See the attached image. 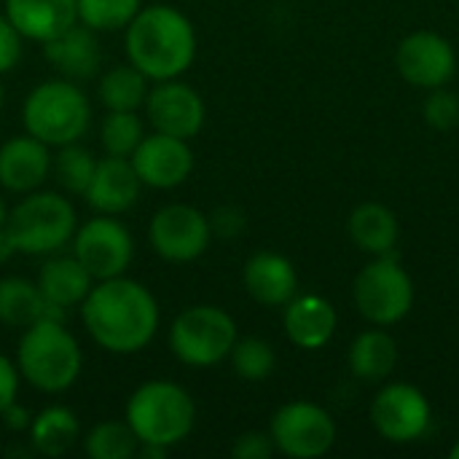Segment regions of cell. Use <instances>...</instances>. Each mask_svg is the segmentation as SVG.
Instances as JSON below:
<instances>
[{"label":"cell","instance_id":"obj_20","mask_svg":"<svg viewBox=\"0 0 459 459\" xmlns=\"http://www.w3.org/2000/svg\"><path fill=\"white\" fill-rule=\"evenodd\" d=\"M282 325L285 336L299 350H323L336 333L339 315L333 304L323 296H293L285 304Z\"/></svg>","mask_w":459,"mask_h":459},{"label":"cell","instance_id":"obj_7","mask_svg":"<svg viewBox=\"0 0 459 459\" xmlns=\"http://www.w3.org/2000/svg\"><path fill=\"white\" fill-rule=\"evenodd\" d=\"M352 299L358 312L379 328L398 325L414 307V282L393 255H374L355 277Z\"/></svg>","mask_w":459,"mask_h":459},{"label":"cell","instance_id":"obj_41","mask_svg":"<svg viewBox=\"0 0 459 459\" xmlns=\"http://www.w3.org/2000/svg\"><path fill=\"white\" fill-rule=\"evenodd\" d=\"M449 457H452V459H459V441H457V444H455V446H452V452H449Z\"/></svg>","mask_w":459,"mask_h":459},{"label":"cell","instance_id":"obj_22","mask_svg":"<svg viewBox=\"0 0 459 459\" xmlns=\"http://www.w3.org/2000/svg\"><path fill=\"white\" fill-rule=\"evenodd\" d=\"M350 239L368 255H393L401 239L398 215L382 202H363L350 212Z\"/></svg>","mask_w":459,"mask_h":459},{"label":"cell","instance_id":"obj_24","mask_svg":"<svg viewBox=\"0 0 459 459\" xmlns=\"http://www.w3.org/2000/svg\"><path fill=\"white\" fill-rule=\"evenodd\" d=\"M65 309L48 304L38 288L24 277L0 280V323L11 328H30L38 320H62Z\"/></svg>","mask_w":459,"mask_h":459},{"label":"cell","instance_id":"obj_19","mask_svg":"<svg viewBox=\"0 0 459 459\" xmlns=\"http://www.w3.org/2000/svg\"><path fill=\"white\" fill-rule=\"evenodd\" d=\"M242 282L250 299L264 307H285L299 293L296 266L285 255L272 250H261L247 258Z\"/></svg>","mask_w":459,"mask_h":459},{"label":"cell","instance_id":"obj_29","mask_svg":"<svg viewBox=\"0 0 459 459\" xmlns=\"http://www.w3.org/2000/svg\"><path fill=\"white\" fill-rule=\"evenodd\" d=\"M94 169H97L94 153L78 143L59 145V153L51 156V172L67 194H83L91 183Z\"/></svg>","mask_w":459,"mask_h":459},{"label":"cell","instance_id":"obj_15","mask_svg":"<svg viewBox=\"0 0 459 459\" xmlns=\"http://www.w3.org/2000/svg\"><path fill=\"white\" fill-rule=\"evenodd\" d=\"M129 159L140 183L159 191L183 186L194 172V151L188 148V140L161 132L145 134Z\"/></svg>","mask_w":459,"mask_h":459},{"label":"cell","instance_id":"obj_11","mask_svg":"<svg viewBox=\"0 0 459 459\" xmlns=\"http://www.w3.org/2000/svg\"><path fill=\"white\" fill-rule=\"evenodd\" d=\"M371 422L390 444H414L428 436L433 411L425 393L409 382L385 385L371 403Z\"/></svg>","mask_w":459,"mask_h":459},{"label":"cell","instance_id":"obj_32","mask_svg":"<svg viewBox=\"0 0 459 459\" xmlns=\"http://www.w3.org/2000/svg\"><path fill=\"white\" fill-rule=\"evenodd\" d=\"M229 360H231L234 374L245 382H264L274 374V366H277V355L272 344L258 336L237 339Z\"/></svg>","mask_w":459,"mask_h":459},{"label":"cell","instance_id":"obj_27","mask_svg":"<svg viewBox=\"0 0 459 459\" xmlns=\"http://www.w3.org/2000/svg\"><path fill=\"white\" fill-rule=\"evenodd\" d=\"M97 94L108 110H137L145 105L148 78L134 65H116L102 73Z\"/></svg>","mask_w":459,"mask_h":459},{"label":"cell","instance_id":"obj_17","mask_svg":"<svg viewBox=\"0 0 459 459\" xmlns=\"http://www.w3.org/2000/svg\"><path fill=\"white\" fill-rule=\"evenodd\" d=\"M51 172L48 145L32 134L11 137L0 145V186L11 194H30Z\"/></svg>","mask_w":459,"mask_h":459},{"label":"cell","instance_id":"obj_16","mask_svg":"<svg viewBox=\"0 0 459 459\" xmlns=\"http://www.w3.org/2000/svg\"><path fill=\"white\" fill-rule=\"evenodd\" d=\"M140 178L132 167V159L124 156H105L97 159V169L91 175L89 188L83 191L91 210L102 215H121L140 199Z\"/></svg>","mask_w":459,"mask_h":459},{"label":"cell","instance_id":"obj_36","mask_svg":"<svg viewBox=\"0 0 459 459\" xmlns=\"http://www.w3.org/2000/svg\"><path fill=\"white\" fill-rule=\"evenodd\" d=\"M245 215L242 210L237 207H218L212 215H210V229L215 237H223V239H231V237H239L245 231Z\"/></svg>","mask_w":459,"mask_h":459},{"label":"cell","instance_id":"obj_10","mask_svg":"<svg viewBox=\"0 0 459 459\" xmlns=\"http://www.w3.org/2000/svg\"><path fill=\"white\" fill-rule=\"evenodd\" d=\"M73 255L86 266L94 282L121 277L134 258V239L116 215H100L75 229Z\"/></svg>","mask_w":459,"mask_h":459},{"label":"cell","instance_id":"obj_18","mask_svg":"<svg viewBox=\"0 0 459 459\" xmlns=\"http://www.w3.org/2000/svg\"><path fill=\"white\" fill-rule=\"evenodd\" d=\"M43 54L48 65L70 81H89L102 67V51L97 32L81 22L59 32L56 38L43 43Z\"/></svg>","mask_w":459,"mask_h":459},{"label":"cell","instance_id":"obj_4","mask_svg":"<svg viewBox=\"0 0 459 459\" xmlns=\"http://www.w3.org/2000/svg\"><path fill=\"white\" fill-rule=\"evenodd\" d=\"M196 422V403L186 387L153 379L140 385L126 401V425L140 444L175 446L186 441Z\"/></svg>","mask_w":459,"mask_h":459},{"label":"cell","instance_id":"obj_40","mask_svg":"<svg viewBox=\"0 0 459 459\" xmlns=\"http://www.w3.org/2000/svg\"><path fill=\"white\" fill-rule=\"evenodd\" d=\"M5 221H8V207H5V199H3V194H0V229L5 226Z\"/></svg>","mask_w":459,"mask_h":459},{"label":"cell","instance_id":"obj_5","mask_svg":"<svg viewBox=\"0 0 459 459\" xmlns=\"http://www.w3.org/2000/svg\"><path fill=\"white\" fill-rule=\"evenodd\" d=\"M22 121L27 134L38 137L40 143L67 145L78 143L91 121V105L83 89L70 78H54L38 83L22 108Z\"/></svg>","mask_w":459,"mask_h":459},{"label":"cell","instance_id":"obj_38","mask_svg":"<svg viewBox=\"0 0 459 459\" xmlns=\"http://www.w3.org/2000/svg\"><path fill=\"white\" fill-rule=\"evenodd\" d=\"M0 417H3V422H5V428L13 430V433H22V430H27V428L32 425V414H30L24 406H19L16 401H13L11 406H5V409L0 411Z\"/></svg>","mask_w":459,"mask_h":459},{"label":"cell","instance_id":"obj_12","mask_svg":"<svg viewBox=\"0 0 459 459\" xmlns=\"http://www.w3.org/2000/svg\"><path fill=\"white\" fill-rule=\"evenodd\" d=\"M148 239L164 261H196L212 242L210 218L191 204H167L153 215Z\"/></svg>","mask_w":459,"mask_h":459},{"label":"cell","instance_id":"obj_3","mask_svg":"<svg viewBox=\"0 0 459 459\" xmlns=\"http://www.w3.org/2000/svg\"><path fill=\"white\" fill-rule=\"evenodd\" d=\"M83 366L75 336L62 320H38L24 328L16 347V368L40 393H65L75 385Z\"/></svg>","mask_w":459,"mask_h":459},{"label":"cell","instance_id":"obj_25","mask_svg":"<svg viewBox=\"0 0 459 459\" xmlns=\"http://www.w3.org/2000/svg\"><path fill=\"white\" fill-rule=\"evenodd\" d=\"M398 358H401L398 342L387 331L374 325L371 331H363L355 336L347 352V366L352 377H358L360 382L377 385V382H385L395 371Z\"/></svg>","mask_w":459,"mask_h":459},{"label":"cell","instance_id":"obj_23","mask_svg":"<svg viewBox=\"0 0 459 459\" xmlns=\"http://www.w3.org/2000/svg\"><path fill=\"white\" fill-rule=\"evenodd\" d=\"M91 285H94V277L86 272V266L75 255H54L38 272V288L43 299L65 312L70 307H81Z\"/></svg>","mask_w":459,"mask_h":459},{"label":"cell","instance_id":"obj_21","mask_svg":"<svg viewBox=\"0 0 459 459\" xmlns=\"http://www.w3.org/2000/svg\"><path fill=\"white\" fill-rule=\"evenodd\" d=\"M5 16L22 38L46 43L78 22L75 0H5Z\"/></svg>","mask_w":459,"mask_h":459},{"label":"cell","instance_id":"obj_14","mask_svg":"<svg viewBox=\"0 0 459 459\" xmlns=\"http://www.w3.org/2000/svg\"><path fill=\"white\" fill-rule=\"evenodd\" d=\"M145 116H148L153 132L191 140L202 132L207 108L194 86H188L178 78H169V81H156V86L148 89Z\"/></svg>","mask_w":459,"mask_h":459},{"label":"cell","instance_id":"obj_33","mask_svg":"<svg viewBox=\"0 0 459 459\" xmlns=\"http://www.w3.org/2000/svg\"><path fill=\"white\" fill-rule=\"evenodd\" d=\"M422 116H425L428 126H433L438 132L455 129L459 124V94L446 86L430 89V94L425 97V105H422Z\"/></svg>","mask_w":459,"mask_h":459},{"label":"cell","instance_id":"obj_35","mask_svg":"<svg viewBox=\"0 0 459 459\" xmlns=\"http://www.w3.org/2000/svg\"><path fill=\"white\" fill-rule=\"evenodd\" d=\"M22 59V35L8 16H0V75L13 70Z\"/></svg>","mask_w":459,"mask_h":459},{"label":"cell","instance_id":"obj_39","mask_svg":"<svg viewBox=\"0 0 459 459\" xmlns=\"http://www.w3.org/2000/svg\"><path fill=\"white\" fill-rule=\"evenodd\" d=\"M16 253H19V250H16V245H13V239H11V234L5 231V226H3V229H0V264H8Z\"/></svg>","mask_w":459,"mask_h":459},{"label":"cell","instance_id":"obj_2","mask_svg":"<svg viewBox=\"0 0 459 459\" xmlns=\"http://www.w3.org/2000/svg\"><path fill=\"white\" fill-rule=\"evenodd\" d=\"M124 48L148 81L180 78L196 59V30L175 5H143L126 24Z\"/></svg>","mask_w":459,"mask_h":459},{"label":"cell","instance_id":"obj_13","mask_svg":"<svg viewBox=\"0 0 459 459\" xmlns=\"http://www.w3.org/2000/svg\"><path fill=\"white\" fill-rule=\"evenodd\" d=\"M395 67L406 83L430 91V89L446 86L455 78L457 51L441 32L414 30L398 43Z\"/></svg>","mask_w":459,"mask_h":459},{"label":"cell","instance_id":"obj_6","mask_svg":"<svg viewBox=\"0 0 459 459\" xmlns=\"http://www.w3.org/2000/svg\"><path fill=\"white\" fill-rule=\"evenodd\" d=\"M78 229L73 204L56 191H30L8 210L5 231L24 255H51L62 250Z\"/></svg>","mask_w":459,"mask_h":459},{"label":"cell","instance_id":"obj_1","mask_svg":"<svg viewBox=\"0 0 459 459\" xmlns=\"http://www.w3.org/2000/svg\"><path fill=\"white\" fill-rule=\"evenodd\" d=\"M81 320L89 336L113 355H132L151 344L159 331V304L153 293L129 277L97 280L81 301Z\"/></svg>","mask_w":459,"mask_h":459},{"label":"cell","instance_id":"obj_8","mask_svg":"<svg viewBox=\"0 0 459 459\" xmlns=\"http://www.w3.org/2000/svg\"><path fill=\"white\" fill-rule=\"evenodd\" d=\"M237 339L234 317L226 309L210 304L183 309L169 331V347L175 358L194 368H210L226 360Z\"/></svg>","mask_w":459,"mask_h":459},{"label":"cell","instance_id":"obj_30","mask_svg":"<svg viewBox=\"0 0 459 459\" xmlns=\"http://www.w3.org/2000/svg\"><path fill=\"white\" fill-rule=\"evenodd\" d=\"M86 455L91 459L137 457L140 441L126 422H100L86 433Z\"/></svg>","mask_w":459,"mask_h":459},{"label":"cell","instance_id":"obj_9","mask_svg":"<svg viewBox=\"0 0 459 459\" xmlns=\"http://www.w3.org/2000/svg\"><path fill=\"white\" fill-rule=\"evenodd\" d=\"M269 436L274 449L290 459L325 457L336 444L333 417L309 401H293L274 411Z\"/></svg>","mask_w":459,"mask_h":459},{"label":"cell","instance_id":"obj_42","mask_svg":"<svg viewBox=\"0 0 459 459\" xmlns=\"http://www.w3.org/2000/svg\"><path fill=\"white\" fill-rule=\"evenodd\" d=\"M3 97H5V91H3V83H0V108H3Z\"/></svg>","mask_w":459,"mask_h":459},{"label":"cell","instance_id":"obj_28","mask_svg":"<svg viewBox=\"0 0 459 459\" xmlns=\"http://www.w3.org/2000/svg\"><path fill=\"white\" fill-rule=\"evenodd\" d=\"M145 137V124L137 110H108L100 126V143L108 156L129 159Z\"/></svg>","mask_w":459,"mask_h":459},{"label":"cell","instance_id":"obj_34","mask_svg":"<svg viewBox=\"0 0 459 459\" xmlns=\"http://www.w3.org/2000/svg\"><path fill=\"white\" fill-rule=\"evenodd\" d=\"M274 441L269 433L261 430H250L245 436H239L231 446V455L237 459H269L274 455Z\"/></svg>","mask_w":459,"mask_h":459},{"label":"cell","instance_id":"obj_26","mask_svg":"<svg viewBox=\"0 0 459 459\" xmlns=\"http://www.w3.org/2000/svg\"><path fill=\"white\" fill-rule=\"evenodd\" d=\"M81 436L78 417L65 406H48L32 417L30 441L32 449L43 457H62Z\"/></svg>","mask_w":459,"mask_h":459},{"label":"cell","instance_id":"obj_37","mask_svg":"<svg viewBox=\"0 0 459 459\" xmlns=\"http://www.w3.org/2000/svg\"><path fill=\"white\" fill-rule=\"evenodd\" d=\"M19 395V368L5 355H0V411L11 406Z\"/></svg>","mask_w":459,"mask_h":459},{"label":"cell","instance_id":"obj_31","mask_svg":"<svg viewBox=\"0 0 459 459\" xmlns=\"http://www.w3.org/2000/svg\"><path fill=\"white\" fill-rule=\"evenodd\" d=\"M140 8L143 0H75L78 22L91 27L94 32L126 30Z\"/></svg>","mask_w":459,"mask_h":459}]
</instances>
